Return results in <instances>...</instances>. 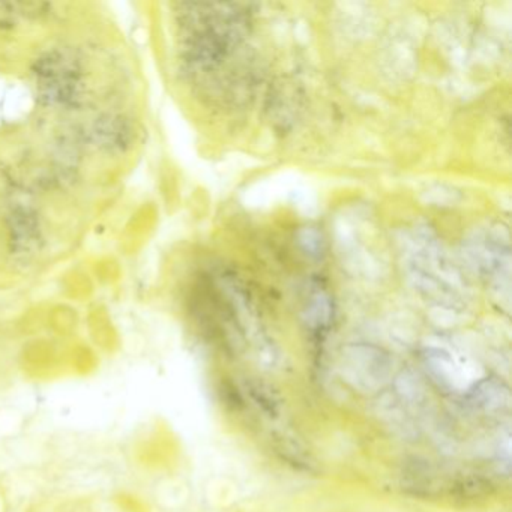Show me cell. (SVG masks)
<instances>
[{"mask_svg":"<svg viewBox=\"0 0 512 512\" xmlns=\"http://www.w3.org/2000/svg\"><path fill=\"white\" fill-rule=\"evenodd\" d=\"M297 242H299L301 248L309 257L318 259L320 255L325 251V241L314 227H306L299 231V236H297Z\"/></svg>","mask_w":512,"mask_h":512,"instance_id":"1","label":"cell"},{"mask_svg":"<svg viewBox=\"0 0 512 512\" xmlns=\"http://www.w3.org/2000/svg\"><path fill=\"white\" fill-rule=\"evenodd\" d=\"M250 392L251 396L254 397V400L257 401L259 404H262V407L269 413V416H275L276 415V406H278V401H276V398L274 397V392H272V388L264 385V383L262 382H257L254 380L251 382L250 385Z\"/></svg>","mask_w":512,"mask_h":512,"instance_id":"2","label":"cell"}]
</instances>
